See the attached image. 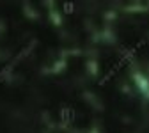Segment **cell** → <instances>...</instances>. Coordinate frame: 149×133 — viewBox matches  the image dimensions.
Listing matches in <instances>:
<instances>
[{
	"instance_id": "1",
	"label": "cell",
	"mask_w": 149,
	"mask_h": 133,
	"mask_svg": "<svg viewBox=\"0 0 149 133\" xmlns=\"http://www.w3.org/2000/svg\"><path fill=\"white\" fill-rule=\"evenodd\" d=\"M61 116H62V121H66L68 119V123H71L73 119H74V112H73V108H62V112H61Z\"/></svg>"
},
{
	"instance_id": "2",
	"label": "cell",
	"mask_w": 149,
	"mask_h": 133,
	"mask_svg": "<svg viewBox=\"0 0 149 133\" xmlns=\"http://www.w3.org/2000/svg\"><path fill=\"white\" fill-rule=\"evenodd\" d=\"M64 11L66 13H73V4H66L64 6Z\"/></svg>"
}]
</instances>
